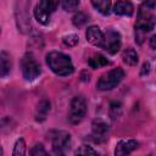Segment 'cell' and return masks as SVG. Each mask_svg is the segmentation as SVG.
<instances>
[{"instance_id": "cell-2", "label": "cell", "mask_w": 156, "mask_h": 156, "mask_svg": "<svg viewBox=\"0 0 156 156\" xmlns=\"http://www.w3.org/2000/svg\"><path fill=\"white\" fill-rule=\"evenodd\" d=\"M46 63L54 73H56L57 76H61V77L69 76L74 71L71 57L65 55L63 52H58V51L49 52L46 55Z\"/></svg>"}, {"instance_id": "cell-22", "label": "cell", "mask_w": 156, "mask_h": 156, "mask_svg": "<svg viewBox=\"0 0 156 156\" xmlns=\"http://www.w3.org/2000/svg\"><path fill=\"white\" fill-rule=\"evenodd\" d=\"M76 155H98V152L88 145H82L79 149L76 150Z\"/></svg>"}, {"instance_id": "cell-12", "label": "cell", "mask_w": 156, "mask_h": 156, "mask_svg": "<svg viewBox=\"0 0 156 156\" xmlns=\"http://www.w3.org/2000/svg\"><path fill=\"white\" fill-rule=\"evenodd\" d=\"M113 12L119 16H132L134 12V6L129 0H117L113 6Z\"/></svg>"}, {"instance_id": "cell-10", "label": "cell", "mask_w": 156, "mask_h": 156, "mask_svg": "<svg viewBox=\"0 0 156 156\" xmlns=\"http://www.w3.org/2000/svg\"><path fill=\"white\" fill-rule=\"evenodd\" d=\"M91 129H93V136L96 141L100 143V141H104L107 139L110 127L102 119H95L91 124Z\"/></svg>"}, {"instance_id": "cell-21", "label": "cell", "mask_w": 156, "mask_h": 156, "mask_svg": "<svg viewBox=\"0 0 156 156\" xmlns=\"http://www.w3.org/2000/svg\"><path fill=\"white\" fill-rule=\"evenodd\" d=\"M87 20H88V17H87L85 13L78 12V13H76L74 17H73V24L77 26V27H82V26L87 22Z\"/></svg>"}, {"instance_id": "cell-17", "label": "cell", "mask_w": 156, "mask_h": 156, "mask_svg": "<svg viewBox=\"0 0 156 156\" xmlns=\"http://www.w3.org/2000/svg\"><path fill=\"white\" fill-rule=\"evenodd\" d=\"M0 60H1V77H5L11 68V62H10V57L5 51H1L0 55Z\"/></svg>"}, {"instance_id": "cell-1", "label": "cell", "mask_w": 156, "mask_h": 156, "mask_svg": "<svg viewBox=\"0 0 156 156\" xmlns=\"http://www.w3.org/2000/svg\"><path fill=\"white\" fill-rule=\"evenodd\" d=\"M156 7V0H144L139 7L138 17L135 22V30L138 33H146L154 29L156 24V17L154 10Z\"/></svg>"}, {"instance_id": "cell-24", "label": "cell", "mask_w": 156, "mask_h": 156, "mask_svg": "<svg viewBox=\"0 0 156 156\" xmlns=\"http://www.w3.org/2000/svg\"><path fill=\"white\" fill-rule=\"evenodd\" d=\"M30 155L33 156H40V155H46V151L41 144H35L33 149L30 150Z\"/></svg>"}, {"instance_id": "cell-4", "label": "cell", "mask_w": 156, "mask_h": 156, "mask_svg": "<svg viewBox=\"0 0 156 156\" xmlns=\"http://www.w3.org/2000/svg\"><path fill=\"white\" fill-rule=\"evenodd\" d=\"M21 68L24 79L27 80H34L40 74V65L33 56V54L27 52L21 60Z\"/></svg>"}, {"instance_id": "cell-20", "label": "cell", "mask_w": 156, "mask_h": 156, "mask_svg": "<svg viewBox=\"0 0 156 156\" xmlns=\"http://www.w3.org/2000/svg\"><path fill=\"white\" fill-rule=\"evenodd\" d=\"M26 154V143L23 139H18L15 144V149L12 155L13 156H23Z\"/></svg>"}, {"instance_id": "cell-16", "label": "cell", "mask_w": 156, "mask_h": 156, "mask_svg": "<svg viewBox=\"0 0 156 156\" xmlns=\"http://www.w3.org/2000/svg\"><path fill=\"white\" fill-rule=\"evenodd\" d=\"M93 6L102 15H107L111 9V0H90Z\"/></svg>"}, {"instance_id": "cell-15", "label": "cell", "mask_w": 156, "mask_h": 156, "mask_svg": "<svg viewBox=\"0 0 156 156\" xmlns=\"http://www.w3.org/2000/svg\"><path fill=\"white\" fill-rule=\"evenodd\" d=\"M88 63H89V66H90L91 68H100V67L107 66L110 62H108V60H107L105 56H102V55H100V54H95V55H93V56L89 58Z\"/></svg>"}, {"instance_id": "cell-7", "label": "cell", "mask_w": 156, "mask_h": 156, "mask_svg": "<svg viewBox=\"0 0 156 156\" xmlns=\"http://www.w3.org/2000/svg\"><path fill=\"white\" fill-rule=\"evenodd\" d=\"M52 150L57 155L65 154L71 145V135L65 130H56L51 136Z\"/></svg>"}, {"instance_id": "cell-19", "label": "cell", "mask_w": 156, "mask_h": 156, "mask_svg": "<svg viewBox=\"0 0 156 156\" xmlns=\"http://www.w3.org/2000/svg\"><path fill=\"white\" fill-rule=\"evenodd\" d=\"M121 112H122V105L117 101H113L111 105H110V116L112 119H116L121 116Z\"/></svg>"}, {"instance_id": "cell-13", "label": "cell", "mask_w": 156, "mask_h": 156, "mask_svg": "<svg viewBox=\"0 0 156 156\" xmlns=\"http://www.w3.org/2000/svg\"><path fill=\"white\" fill-rule=\"evenodd\" d=\"M49 111H50V102L48 100H41L38 104L37 110H35V119L39 122L44 121L46 118Z\"/></svg>"}, {"instance_id": "cell-5", "label": "cell", "mask_w": 156, "mask_h": 156, "mask_svg": "<svg viewBox=\"0 0 156 156\" xmlns=\"http://www.w3.org/2000/svg\"><path fill=\"white\" fill-rule=\"evenodd\" d=\"M87 113V101L83 96H74L71 101L68 119L72 124H78Z\"/></svg>"}, {"instance_id": "cell-25", "label": "cell", "mask_w": 156, "mask_h": 156, "mask_svg": "<svg viewBox=\"0 0 156 156\" xmlns=\"http://www.w3.org/2000/svg\"><path fill=\"white\" fill-rule=\"evenodd\" d=\"M149 44H150V46H151L152 49H155V50H156V34H154V35L150 38Z\"/></svg>"}, {"instance_id": "cell-9", "label": "cell", "mask_w": 156, "mask_h": 156, "mask_svg": "<svg viewBox=\"0 0 156 156\" xmlns=\"http://www.w3.org/2000/svg\"><path fill=\"white\" fill-rule=\"evenodd\" d=\"M85 37L87 40L95 46H104V41H105V34L100 30V28L98 26H90L87 32H85Z\"/></svg>"}, {"instance_id": "cell-14", "label": "cell", "mask_w": 156, "mask_h": 156, "mask_svg": "<svg viewBox=\"0 0 156 156\" xmlns=\"http://www.w3.org/2000/svg\"><path fill=\"white\" fill-rule=\"evenodd\" d=\"M122 58L124 61V63L129 65V66H135L138 63V60H139V56L136 54V51L132 48H128L123 51L122 54Z\"/></svg>"}, {"instance_id": "cell-23", "label": "cell", "mask_w": 156, "mask_h": 156, "mask_svg": "<svg viewBox=\"0 0 156 156\" xmlns=\"http://www.w3.org/2000/svg\"><path fill=\"white\" fill-rule=\"evenodd\" d=\"M78 43V35L76 34H69V35H66L63 37V44L67 45V46H76Z\"/></svg>"}, {"instance_id": "cell-6", "label": "cell", "mask_w": 156, "mask_h": 156, "mask_svg": "<svg viewBox=\"0 0 156 156\" xmlns=\"http://www.w3.org/2000/svg\"><path fill=\"white\" fill-rule=\"evenodd\" d=\"M56 9L55 0H39L34 9V17L41 24H48L51 17V13Z\"/></svg>"}, {"instance_id": "cell-18", "label": "cell", "mask_w": 156, "mask_h": 156, "mask_svg": "<svg viewBox=\"0 0 156 156\" xmlns=\"http://www.w3.org/2000/svg\"><path fill=\"white\" fill-rule=\"evenodd\" d=\"M61 6L65 11L72 12L76 11L79 6V0H61Z\"/></svg>"}, {"instance_id": "cell-3", "label": "cell", "mask_w": 156, "mask_h": 156, "mask_svg": "<svg viewBox=\"0 0 156 156\" xmlns=\"http://www.w3.org/2000/svg\"><path fill=\"white\" fill-rule=\"evenodd\" d=\"M123 78H124V71L122 68H113V69L104 73L99 78L96 87L100 90H111V89L116 88L122 82Z\"/></svg>"}, {"instance_id": "cell-11", "label": "cell", "mask_w": 156, "mask_h": 156, "mask_svg": "<svg viewBox=\"0 0 156 156\" xmlns=\"http://www.w3.org/2000/svg\"><path fill=\"white\" fill-rule=\"evenodd\" d=\"M139 143L134 139H127V140H121L117 143L116 149H115V155L121 156V155H128L135 149H138Z\"/></svg>"}, {"instance_id": "cell-8", "label": "cell", "mask_w": 156, "mask_h": 156, "mask_svg": "<svg viewBox=\"0 0 156 156\" xmlns=\"http://www.w3.org/2000/svg\"><path fill=\"white\" fill-rule=\"evenodd\" d=\"M108 54H116L121 48V35L116 30H107L105 34V41L102 46Z\"/></svg>"}]
</instances>
